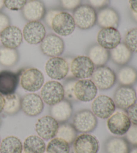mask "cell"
<instances>
[{"label": "cell", "mask_w": 137, "mask_h": 153, "mask_svg": "<svg viewBox=\"0 0 137 153\" xmlns=\"http://www.w3.org/2000/svg\"><path fill=\"white\" fill-rule=\"evenodd\" d=\"M44 83L43 73L36 68H27L22 70L20 75V84L27 91L35 92L42 88Z\"/></svg>", "instance_id": "6da1fadb"}, {"label": "cell", "mask_w": 137, "mask_h": 153, "mask_svg": "<svg viewBox=\"0 0 137 153\" xmlns=\"http://www.w3.org/2000/svg\"><path fill=\"white\" fill-rule=\"evenodd\" d=\"M73 18L76 26L82 30H88L96 23L97 13L90 5H81L74 11Z\"/></svg>", "instance_id": "7a4b0ae2"}, {"label": "cell", "mask_w": 137, "mask_h": 153, "mask_svg": "<svg viewBox=\"0 0 137 153\" xmlns=\"http://www.w3.org/2000/svg\"><path fill=\"white\" fill-rule=\"evenodd\" d=\"M74 127L82 134H88L94 131L98 124L97 117L88 110L78 111L73 117Z\"/></svg>", "instance_id": "3957f363"}, {"label": "cell", "mask_w": 137, "mask_h": 153, "mask_svg": "<svg viewBox=\"0 0 137 153\" xmlns=\"http://www.w3.org/2000/svg\"><path fill=\"white\" fill-rule=\"evenodd\" d=\"M40 94L43 103L52 106L64 100V86L58 81H48L42 86Z\"/></svg>", "instance_id": "277c9868"}, {"label": "cell", "mask_w": 137, "mask_h": 153, "mask_svg": "<svg viewBox=\"0 0 137 153\" xmlns=\"http://www.w3.org/2000/svg\"><path fill=\"white\" fill-rule=\"evenodd\" d=\"M70 62L60 56L52 57L46 62L45 70L48 76L54 80H62L70 71Z\"/></svg>", "instance_id": "5b68a950"}, {"label": "cell", "mask_w": 137, "mask_h": 153, "mask_svg": "<svg viewBox=\"0 0 137 153\" xmlns=\"http://www.w3.org/2000/svg\"><path fill=\"white\" fill-rule=\"evenodd\" d=\"M91 80L100 90H108L116 83V75L110 68L106 66L98 67L94 69Z\"/></svg>", "instance_id": "8992f818"}, {"label": "cell", "mask_w": 137, "mask_h": 153, "mask_svg": "<svg viewBox=\"0 0 137 153\" xmlns=\"http://www.w3.org/2000/svg\"><path fill=\"white\" fill-rule=\"evenodd\" d=\"M95 66L86 56H78L72 60L70 70L73 77L76 79H85L91 77Z\"/></svg>", "instance_id": "52a82bcc"}, {"label": "cell", "mask_w": 137, "mask_h": 153, "mask_svg": "<svg viewBox=\"0 0 137 153\" xmlns=\"http://www.w3.org/2000/svg\"><path fill=\"white\" fill-rule=\"evenodd\" d=\"M51 27L59 36H67L74 31L76 24L72 15L67 12L61 11L55 16Z\"/></svg>", "instance_id": "ba28073f"}, {"label": "cell", "mask_w": 137, "mask_h": 153, "mask_svg": "<svg viewBox=\"0 0 137 153\" xmlns=\"http://www.w3.org/2000/svg\"><path fill=\"white\" fill-rule=\"evenodd\" d=\"M116 105L114 100L107 95H101L95 97L92 103V111L101 119H108L115 112Z\"/></svg>", "instance_id": "9c48e42d"}, {"label": "cell", "mask_w": 137, "mask_h": 153, "mask_svg": "<svg viewBox=\"0 0 137 153\" xmlns=\"http://www.w3.org/2000/svg\"><path fill=\"white\" fill-rule=\"evenodd\" d=\"M131 125L132 124L127 114L122 111L114 112L107 120L108 129L116 136L125 135Z\"/></svg>", "instance_id": "30bf717a"}, {"label": "cell", "mask_w": 137, "mask_h": 153, "mask_svg": "<svg viewBox=\"0 0 137 153\" xmlns=\"http://www.w3.org/2000/svg\"><path fill=\"white\" fill-rule=\"evenodd\" d=\"M59 123L51 116L42 117L35 124V130L43 140H51L56 136Z\"/></svg>", "instance_id": "8fae6325"}, {"label": "cell", "mask_w": 137, "mask_h": 153, "mask_svg": "<svg viewBox=\"0 0 137 153\" xmlns=\"http://www.w3.org/2000/svg\"><path fill=\"white\" fill-rule=\"evenodd\" d=\"M64 40L57 35L54 34L46 36L40 43L42 53L51 58L61 56L64 51Z\"/></svg>", "instance_id": "7c38bea8"}, {"label": "cell", "mask_w": 137, "mask_h": 153, "mask_svg": "<svg viewBox=\"0 0 137 153\" xmlns=\"http://www.w3.org/2000/svg\"><path fill=\"white\" fill-rule=\"evenodd\" d=\"M113 100L116 107L121 110H127L136 103V92L131 86L121 85L115 91Z\"/></svg>", "instance_id": "4fadbf2b"}, {"label": "cell", "mask_w": 137, "mask_h": 153, "mask_svg": "<svg viewBox=\"0 0 137 153\" xmlns=\"http://www.w3.org/2000/svg\"><path fill=\"white\" fill-rule=\"evenodd\" d=\"M22 70L17 73L4 70L0 71V94L7 96L15 93Z\"/></svg>", "instance_id": "5bb4252c"}, {"label": "cell", "mask_w": 137, "mask_h": 153, "mask_svg": "<svg viewBox=\"0 0 137 153\" xmlns=\"http://www.w3.org/2000/svg\"><path fill=\"white\" fill-rule=\"evenodd\" d=\"M23 38L29 45H38L45 38L46 31L45 26L40 21H32L24 26Z\"/></svg>", "instance_id": "9a60e30c"}, {"label": "cell", "mask_w": 137, "mask_h": 153, "mask_svg": "<svg viewBox=\"0 0 137 153\" xmlns=\"http://www.w3.org/2000/svg\"><path fill=\"white\" fill-rule=\"evenodd\" d=\"M98 88L91 79H79L74 85V93L77 100L83 102H91L96 96Z\"/></svg>", "instance_id": "2e32d148"}, {"label": "cell", "mask_w": 137, "mask_h": 153, "mask_svg": "<svg viewBox=\"0 0 137 153\" xmlns=\"http://www.w3.org/2000/svg\"><path fill=\"white\" fill-rule=\"evenodd\" d=\"M44 103L40 95L35 94H28L21 99V110L30 117L38 116L42 112Z\"/></svg>", "instance_id": "e0dca14e"}, {"label": "cell", "mask_w": 137, "mask_h": 153, "mask_svg": "<svg viewBox=\"0 0 137 153\" xmlns=\"http://www.w3.org/2000/svg\"><path fill=\"white\" fill-rule=\"evenodd\" d=\"M74 153H98L99 143L94 136L82 134L76 136L73 143Z\"/></svg>", "instance_id": "ac0fdd59"}, {"label": "cell", "mask_w": 137, "mask_h": 153, "mask_svg": "<svg viewBox=\"0 0 137 153\" xmlns=\"http://www.w3.org/2000/svg\"><path fill=\"white\" fill-rule=\"evenodd\" d=\"M97 42L98 45L110 51L121 42V35L116 28H102L97 35Z\"/></svg>", "instance_id": "d6986e66"}, {"label": "cell", "mask_w": 137, "mask_h": 153, "mask_svg": "<svg viewBox=\"0 0 137 153\" xmlns=\"http://www.w3.org/2000/svg\"><path fill=\"white\" fill-rule=\"evenodd\" d=\"M0 40L4 47L16 49L22 42V32L18 27L10 25L0 32Z\"/></svg>", "instance_id": "ffe728a7"}, {"label": "cell", "mask_w": 137, "mask_h": 153, "mask_svg": "<svg viewBox=\"0 0 137 153\" xmlns=\"http://www.w3.org/2000/svg\"><path fill=\"white\" fill-rule=\"evenodd\" d=\"M21 10L24 18L29 22L42 20L46 13L45 5L40 0H29Z\"/></svg>", "instance_id": "44dd1931"}, {"label": "cell", "mask_w": 137, "mask_h": 153, "mask_svg": "<svg viewBox=\"0 0 137 153\" xmlns=\"http://www.w3.org/2000/svg\"><path fill=\"white\" fill-rule=\"evenodd\" d=\"M73 107L71 102L66 100L53 105L50 108L51 116L56 120L59 124L67 122L72 116Z\"/></svg>", "instance_id": "7402d4cb"}, {"label": "cell", "mask_w": 137, "mask_h": 153, "mask_svg": "<svg viewBox=\"0 0 137 153\" xmlns=\"http://www.w3.org/2000/svg\"><path fill=\"white\" fill-rule=\"evenodd\" d=\"M119 16L110 7H104L97 13L96 22L102 28H117L119 24Z\"/></svg>", "instance_id": "603a6c76"}, {"label": "cell", "mask_w": 137, "mask_h": 153, "mask_svg": "<svg viewBox=\"0 0 137 153\" xmlns=\"http://www.w3.org/2000/svg\"><path fill=\"white\" fill-rule=\"evenodd\" d=\"M133 53L124 43H120L119 45L110 52V57L115 64L120 66H125L132 58Z\"/></svg>", "instance_id": "cb8c5ba5"}, {"label": "cell", "mask_w": 137, "mask_h": 153, "mask_svg": "<svg viewBox=\"0 0 137 153\" xmlns=\"http://www.w3.org/2000/svg\"><path fill=\"white\" fill-rule=\"evenodd\" d=\"M106 153H129L130 144L125 138L112 136L105 143Z\"/></svg>", "instance_id": "d4e9b609"}, {"label": "cell", "mask_w": 137, "mask_h": 153, "mask_svg": "<svg viewBox=\"0 0 137 153\" xmlns=\"http://www.w3.org/2000/svg\"><path fill=\"white\" fill-rule=\"evenodd\" d=\"M87 54V56L96 67L105 66L110 59L109 51L98 45L90 46Z\"/></svg>", "instance_id": "484cf974"}, {"label": "cell", "mask_w": 137, "mask_h": 153, "mask_svg": "<svg viewBox=\"0 0 137 153\" xmlns=\"http://www.w3.org/2000/svg\"><path fill=\"white\" fill-rule=\"evenodd\" d=\"M116 80L121 85H133L137 81L136 70L132 67L123 66L117 72Z\"/></svg>", "instance_id": "4316f807"}, {"label": "cell", "mask_w": 137, "mask_h": 153, "mask_svg": "<svg viewBox=\"0 0 137 153\" xmlns=\"http://www.w3.org/2000/svg\"><path fill=\"white\" fill-rule=\"evenodd\" d=\"M46 149L43 139L35 135L28 136L23 144V151L26 153H44Z\"/></svg>", "instance_id": "83f0119b"}, {"label": "cell", "mask_w": 137, "mask_h": 153, "mask_svg": "<svg viewBox=\"0 0 137 153\" xmlns=\"http://www.w3.org/2000/svg\"><path fill=\"white\" fill-rule=\"evenodd\" d=\"M22 152L23 144L16 136H7L0 143V153H21Z\"/></svg>", "instance_id": "f1b7e54d"}, {"label": "cell", "mask_w": 137, "mask_h": 153, "mask_svg": "<svg viewBox=\"0 0 137 153\" xmlns=\"http://www.w3.org/2000/svg\"><path fill=\"white\" fill-rule=\"evenodd\" d=\"M77 132L72 124L64 122L59 124L58 130H57L56 137L61 138L67 142L69 144H71L74 143L77 136Z\"/></svg>", "instance_id": "f546056e"}, {"label": "cell", "mask_w": 137, "mask_h": 153, "mask_svg": "<svg viewBox=\"0 0 137 153\" xmlns=\"http://www.w3.org/2000/svg\"><path fill=\"white\" fill-rule=\"evenodd\" d=\"M19 61V54L15 49L2 47L0 48V65L11 67L17 64Z\"/></svg>", "instance_id": "4dcf8cb0"}, {"label": "cell", "mask_w": 137, "mask_h": 153, "mask_svg": "<svg viewBox=\"0 0 137 153\" xmlns=\"http://www.w3.org/2000/svg\"><path fill=\"white\" fill-rule=\"evenodd\" d=\"M5 105L3 111L9 116L17 114L21 110V98L15 93L4 96Z\"/></svg>", "instance_id": "1f68e13d"}, {"label": "cell", "mask_w": 137, "mask_h": 153, "mask_svg": "<svg viewBox=\"0 0 137 153\" xmlns=\"http://www.w3.org/2000/svg\"><path fill=\"white\" fill-rule=\"evenodd\" d=\"M46 153H70V144L59 138H54L49 142Z\"/></svg>", "instance_id": "d6a6232c"}, {"label": "cell", "mask_w": 137, "mask_h": 153, "mask_svg": "<svg viewBox=\"0 0 137 153\" xmlns=\"http://www.w3.org/2000/svg\"><path fill=\"white\" fill-rule=\"evenodd\" d=\"M124 45L132 53H137V28H133L126 34Z\"/></svg>", "instance_id": "836d02e7"}, {"label": "cell", "mask_w": 137, "mask_h": 153, "mask_svg": "<svg viewBox=\"0 0 137 153\" xmlns=\"http://www.w3.org/2000/svg\"><path fill=\"white\" fill-rule=\"evenodd\" d=\"M76 79H70L65 82L64 86V99L71 102H76V99L74 93V85L76 82Z\"/></svg>", "instance_id": "e575fe53"}, {"label": "cell", "mask_w": 137, "mask_h": 153, "mask_svg": "<svg viewBox=\"0 0 137 153\" xmlns=\"http://www.w3.org/2000/svg\"><path fill=\"white\" fill-rule=\"evenodd\" d=\"M27 1V0H4V5L10 10L18 11L22 9Z\"/></svg>", "instance_id": "d590c367"}, {"label": "cell", "mask_w": 137, "mask_h": 153, "mask_svg": "<svg viewBox=\"0 0 137 153\" xmlns=\"http://www.w3.org/2000/svg\"><path fill=\"white\" fill-rule=\"evenodd\" d=\"M125 139L130 145L137 146V126L131 125L129 130L126 133Z\"/></svg>", "instance_id": "8d00e7d4"}, {"label": "cell", "mask_w": 137, "mask_h": 153, "mask_svg": "<svg viewBox=\"0 0 137 153\" xmlns=\"http://www.w3.org/2000/svg\"><path fill=\"white\" fill-rule=\"evenodd\" d=\"M62 7L67 10H74L80 5L81 0H60Z\"/></svg>", "instance_id": "74e56055"}, {"label": "cell", "mask_w": 137, "mask_h": 153, "mask_svg": "<svg viewBox=\"0 0 137 153\" xmlns=\"http://www.w3.org/2000/svg\"><path fill=\"white\" fill-rule=\"evenodd\" d=\"M127 113L130 120L131 124L137 126V103H135L127 109Z\"/></svg>", "instance_id": "f35d334b"}, {"label": "cell", "mask_w": 137, "mask_h": 153, "mask_svg": "<svg viewBox=\"0 0 137 153\" xmlns=\"http://www.w3.org/2000/svg\"><path fill=\"white\" fill-rule=\"evenodd\" d=\"M60 12H61V10H50L46 13V14L44 16V19H45L46 23L48 24V26L51 27L54 18L55 17V16L57 14Z\"/></svg>", "instance_id": "ab89813d"}, {"label": "cell", "mask_w": 137, "mask_h": 153, "mask_svg": "<svg viewBox=\"0 0 137 153\" xmlns=\"http://www.w3.org/2000/svg\"><path fill=\"white\" fill-rule=\"evenodd\" d=\"M10 18L4 13L0 12V32L10 26Z\"/></svg>", "instance_id": "60d3db41"}, {"label": "cell", "mask_w": 137, "mask_h": 153, "mask_svg": "<svg viewBox=\"0 0 137 153\" xmlns=\"http://www.w3.org/2000/svg\"><path fill=\"white\" fill-rule=\"evenodd\" d=\"M93 8H102L108 4V0H88Z\"/></svg>", "instance_id": "b9f144b4"}, {"label": "cell", "mask_w": 137, "mask_h": 153, "mask_svg": "<svg viewBox=\"0 0 137 153\" xmlns=\"http://www.w3.org/2000/svg\"><path fill=\"white\" fill-rule=\"evenodd\" d=\"M129 5L130 10L133 11V13L137 14V0H129Z\"/></svg>", "instance_id": "7bdbcfd3"}, {"label": "cell", "mask_w": 137, "mask_h": 153, "mask_svg": "<svg viewBox=\"0 0 137 153\" xmlns=\"http://www.w3.org/2000/svg\"><path fill=\"white\" fill-rule=\"evenodd\" d=\"M5 105V98L4 95H2L0 94V114H1L3 110H4Z\"/></svg>", "instance_id": "ee69618b"}, {"label": "cell", "mask_w": 137, "mask_h": 153, "mask_svg": "<svg viewBox=\"0 0 137 153\" xmlns=\"http://www.w3.org/2000/svg\"><path fill=\"white\" fill-rule=\"evenodd\" d=\"M129 153H137V146H134L132 149H130Z\"/></svg>", "instance_id": "f6af8a7d"}, {"label": "cell", "mask_w": 137, "mask_h": 153, "mask_svg": "<svg viewBox=\"0 0 137 153\" xmlns=\"http://www.w3.org/2000/svg\"><path fill=\"white\" fill-rule=\"evenodd\" d=\"M4 6V0H0V10Z\"/></svg>", "instance_id": "bcb514c9"}, {"label": "cell", "mask_w": 137, "mask_h": 153, "mask_svg": "<svg viewBox=\"0 0 137 153\" xmlns=\"http://www.w3.org/2000/svg\"><path fill=\"white\" fill-rule=\"evenodd\" d=\"M1 118H0V125H1Z\"/></svg>", "instance_id": "7dc6e473"}, {"label": "cell", "mask_w": 137, "mask_h": 153, "mask_svg": "<svg viewBox=\"0 0 137 153\" xmlns=\"http://www.w3.org/2000/svg\"><path fill=\"white\" fill-rule=\"evenodd\" d=\"M21 153H26V152H24L23 151V152H21Z\"/></svg>", "instance_id": "c3c4849f"}, {"label": "cell", "mask_w": 137, "mask_h": 153, "mask_svg": "<svg viewBox=\"0 0 137 153\" xmlns=\"http://www.w3.org/2000/svg\"><path fill=\"white\" fill-rule=\"evenodd\" d=\"M136 96H137V91H136Z\"/></svg>", "instance_id": "681fc988"}, {"label": "cell", "mask_w": 137, "mask_h": 153, "mask_svg": "<svg viewBox=\"0 0 137 153\" xmlns=\"http://www.w3.org/2000/svg\"><path fill=\"white\" fill-rule=\"evenodd\" d=\"M0 143H1V141H0Z\"/></svg>", "instance_id": "f907efd6"}]
</instances>
